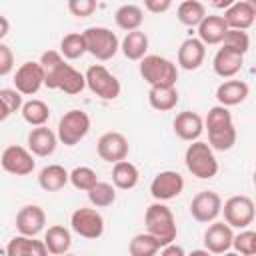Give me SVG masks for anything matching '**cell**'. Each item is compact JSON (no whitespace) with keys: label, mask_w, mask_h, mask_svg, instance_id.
<instances>
[{"label":"cell","mask_w":256,"mask_h":256,"mask_svg":"<svg viewBox=\"0 0 256 256\" xmlns=\"http://www.w3.org/2000/svg\"><path fill=\"white\" fill-rule=\"evenodd\" d=\"M88 90L102 100H116L120 96V80L102 64H92L84 74Z\"/></svg>","instance_id":"8992f818"},{"label":"cell","mask_w":256,"mask_h":256,"mask_svg":"<svg viewBox=\"0 0 256 256\" xmlns=\"http://www.w3.org/2000/svg\"><path fill=\"white\" fill-rule=\"evenodd\" d=\"M86 54V42L82 32H70L60 40V56L64 60H78Z\"/></svg>","instance_id":"d6a6232c"},{"label":"cell","mask_w":256,"mask_h":256,"mask_svg":"<svg viewBox=\"0 0 256 256\" xmlns=\"http://www.w3.org/2000/svg\"><path fill=\"white\" fill-rule=\"evenodd\" d=\"M14 70V52L10 46L0 42V76H8Z\"/></svg>","instance_id":"ee69618b"},{"label":"cell","mask_w":256,"mask_h":256,"mask_svg":"<svg viewBox=\"0 0 256 256\" xmlns=\"http://www.w3.org/2000/svg\"><path fill=\"white\" fill-rule=\"evenodd\" d=\"M222 210V198L214 190H202L198 192L190 202V214L196 222L210 224L220 216Z\"/></svg>","instance_id":"4fadbf2b"},{"label":"cell","mask_w":256,"mask_h":256,"mask_svg":"<svg viewBox=\"0 0 256 256\" xmlns=\"http://www.w3.org/2000/svg\"><path fill=\"white\" fill-rule=\"evenodd\" d=\"M220 214H224V222L230 228H248L254 222V202L250 196L238 194V196H230L224 204Z\"/></svg>","instance_id":"52a82bcc"},{"label":"cell","mask_w":256,"mask_h":256,"mask_svg":"<svg viewBox=\"0 0 256 256\" xmlns=\"http://www.w3.org/2000/svg\"><path fill=\"white\" fill-rule=\"evenodd\" d=\"M68 182H70L76 190L88 192V190L98 182V176H96V172H94L90 166H76L72 172H68Z\"/></svg>","instance_id":"f35d334b"},{"label":"cell","mask_w":256,"mask_h":256,"mask_svg":"<svg viewBox=\"0 0 256 256\" xmlns=\"http://www.w3.org/2000/svg\"><path fill=\"white\" fill-rule=\"evenodd\" d=\"M206 58V46L198 38H186L178 48V66L182 70H198Z\"/></svg>","instance_id":"ffe728a7"},{"label":"cell","mask_w":256,"mask_h":256,"mask_svg":"<svg viewBox=\"0 0 256 256\" xmlns=\"http://www.w3.org/2000/svg\"><path fill=\"white\" fill-rule=\"evenodd\" d=\"M222 46L244 56L250 50V36L248 32H242V30H228L222 40Z\"/></svg>","instance_id":"60d3db41"},{"label":"cell","mask_w":256,"mask_h":256,"mask_svg":"<svg viewBox=\"0 0 256 256\" xmlns=\"http://www.w3.org/2000/svg\"><path fill=\"white\" fill-rule=\"evenodd\" d=\"M144 224H146V234L156 238L160 246H166L176 240L178 228L172 210L164 202H154L146 208L144 212Z\"/></svg>","instance_id":"6da1fadb"},{"label":"cell","mask_w":256,"mask_h":256,"mask_svg":"<svg viewBox=\"0 0 256 256\" xmlns=\"http://www.w3.org/2000/svg\"><path fill=\"white\" fill-rule=\"evenodd\" d=\"M140 76L144 78V82L150 84V88L154 86H176L178 80V66L158 54H146L140 60Z\"/></svg>","instance_id":"3957f363"},{"label":"cell","mask_w":256,"mask_h":256,"mask_svg":"<svg viewBox=\"0 0 256 256\" xmlns=\"http://www.w3.org/2000/svg\"><path fill=\"white\" fill-rule=\"evenodd\" d=\"M22 112V118L24 122H28L30 126L38 128V126H46L48 118H50V108L44 100H38V98H32V100H26L20 108Z\"/></svg>","instance_id":"4dcf8cb0"},{"label":"cell","mask_w":256,"mask_h":256,"mask_svg":"<svg viewBox=\"0 0 256 256\" xmlns=\"http://www.w3.org/2000/svg\"><path fill=\"white\" fill-rule=\"evenodd\" d=\"M234 232L226 222H210V226L204 232V248L208 254H224L232 248Z\"/></svg>","instance_id":"2e32d148"},{"label":"cell","mask_w":256,"mask_h":256,"mask_svg":"<svg viewBox=\"0 0 256 256\" xmlns=\"http://www.w3.org/2000/svg\"><path fill=\"white\" fill-rule=\"evenodd\" d=\"M68 10L76 18H88L96 10L94 0H68Z\"/></svg>","instance_id":"b9f144b4"},{"label":"cell","mask_w":256,"mask_h":256,"mask_svg":"<svg viewBox=\"0 0 256 256\" xmlns=\"http://www.w3.org/2000/svg\"><path fill=\"white\" fill-rule=\"evenodd\" d=\"M176 18L184 26H198L206 18V6L198 0H184L176 8Z\"/></svg>","instance_id":"1f68e13d"},{"label":"cell","mask_w":256,"mask_h":256,"mask_svg":"<svg viewBox=\"0 0 256 256\" xmlns=\"http://www.w3.org/2000/svg\"><path fill=\"white\" fill-rule=\"evenodd\" d=\"M8 116H10V112H8V108L4 106V102L0 100V122H4Z\"/></svg>","instance_id":"c3c4849f"},{"label":"cell","mask_w":256,"mask_h":256,"mask_svg":"<svg viewBox=\"0 0 256 256\" xmlns=\"http://www.w3.org/2000/svg\"><path fill=\"white\" fill-rule=\"evenodd\" d=\"M96 152L98 156L104 160V162H110V164H116V162H122L128 158V152H130V144H128V138L122 134V132H104L98 142H96Z\"/></svg>","instance_id":"7c38bea8"},{"label":"cell","mask_w":256,"mask_h":256,"mask_svg":"<svg viewBox=\"0 0 256 256\" xmlns=\"http://www.w3.org/2000/svg\"><path fill=\"white\" fill-rule=\"evenodd\" d=\"M232 248L240 256H254L256 254V232L248 230V228L240 230L232 238Z\"/></svg>","instance_id":"ab89813d"},{"label":"cell","mask_w":256,"mask_h":256,"mask_svg":"<svg viewBox=\"0 0 256 256\" xmlns=\"http://www.w3.org/2000/svg\"><path fill=\"white\" fill-rule=\"evenodd\" d=\"M26 144H28V150L32 156L46 158V156L54 154V150L58 146V138H56V132L50 130L48 126H38L28 132Z\"/></svg>","instance_id":"e0dca14e"},{"label":"cell","mask_w":256,"mask_h":256,"mask_svg":"<svg viewBox=\"0 0 256 256\" xmlns=\"http://www.w3.org/2000/svg\"><path fill=\"white\" fill-rule=\"evenodd\" d=\"M186 256H212V254H208L206 250H192V252L186 254Z\"/></svg>","instance_id":"681fc988"},{"label":"cell","mask_w":256,"mask_h":256,"mask_svg":"<svg viewBox=\"0 0 256 256\" xmlns=\"http://www.w3.org/2000/svg\"><path fill=\"white\" fill-rule=\"evenodd\" d=\"M42 242H44L48 254L62 256V254H68V250L72 246V236H70V230L66 226L54 224L44 232V240Z\"/></svg>","instance_id":"cb8c5ba5"},{"label":"cell","mask_w":256,"mask_h":256,"mask_svg":"<svg viewBox=\"0 0 256 256\" xmlns=\"http://www.w3.org/2000/svg\"><path fill=\"white\" fill-rule=\"evenodd\" d=\"M172 128H174V134L180 140L196 142L200 138V134L204 132V120H202V116L198 112L184 110V112L176 114V118L172 122Z\"/></svg>","instance_id":"ac0fdd59"},{"label":"cell","mask_w":256,"mask_h":256,"mask_svg":"<svg viewBox=\"0 0 256 256\" xmlns=\"http://www.w3.org/2000/svg\"><path fill=\"white\" fill-rule=\"evenodd\" d=\"M140 180V172L138 168L128 162V160H122V162H116L112 166V186L118 188V190H132Z\"/></svg>","instance_id":"83f0119b"},{"label":"cell","mask_w":256,"mask_h":256,"mask_svg":"<svg viewBox=\"0 0 256 256\" xmlns=\"http://www.w3.org/2000/svg\"><path fill=\"white\" fill-rule=\"evenodd\" d=\"M0 100L4 102V106L8 108L10 114L20 112V108H22V104H24L22 94H18L14 88H2V90H0Z\"/></svg>","instance_id":"7bdbcfd3"},{"label":"cell","mask_w":256,"mask_h":256,"mask_svg":"<svg viewBox=\"0 0 256 256\" xmlns=\"http://www.w3.org/2000/svg\"><path fill=\"white\" fill-rule=\"evenodd\" d=\"M6 256H48V250L42 240L16 234L6 246Z\"/></svg>","instance_id":"d4e9b609"},{"label":"cell","mask_w":256,"mask_h":256,"mask_svg":"<svg viewBox=\"0 0 256 256\" xmlns=\"http://www.w3.org/2000/svg\"><path fill=\"white\" fill-rule=\"evenodd\" d=\"M144 8L148 12H152V14H162V12H166V10L172 8V2L170 0H146L144 2Z\"/></svg>","instance_id":"f6af8a7d"},{"label":"cell","mask_w":256,"mask_h":256,"mask_svg":"<svg viewBox=\"0 0 256 256\" xmlns=\"http://www.w3.org/2000/svg\"><path fill=\"white\" fill-rule=\"evenodd\" d=\"M62 256H76V254H62Z\"/></svg>","instance_id":"816d5d0a"},{"label":"cell","mask_w":256,"mask_h":256,"mask_svg":"<svg viewBox=\"0 0 256 256\" xmlns=\"http://www.w3.org/2000/svg\"><path fill=\"white\" fill-rule=\"evenodd\" d=\"M178 90L176 86H154L148 90V104L158 112H168L178 104Z\"/></svg>","instance_id":"f1b7e54d"},{"label":"cell","mask_w":256,"mask_h":256,"mask_svg":"<svg viewBox=\"0 0 256 256\" xmlns=\"http://www.w3.org/2000/svg\"><path fill=\"white\" fill-rule=\"evenodd\" d=\"M120 50L128 60H142L148 52V36L142 30L126 32V36L120 42Z\"/></svg>","instance_id":"4316f807"},{"label":"cell","mask_w":256,"mask_h":256,"mask_svg":"<svg viewBox=\"0 0 256 256\" xmlns=\"http://www.w3.org/2000/svg\"><path fill=\"white\" fill-rule=\"evenodd\" d=\"M16 230L22 236L36 238L46 226V212L38 204H26L16 214Z\"/></svg>","instance_id":"9a60e30c"},{"label":"cell","mask_w":256,"mask_h":256,"mask_svg":"<svg viewBox=\"0 0 256 256\" xmlns=\"http://www.w3.org/2000/svg\"><path fill=\"white\" fill-rule=\"evenodd\" d=\"M88 132H90V116L84 110L74 108L64 112V116L58 120L56 138L64 146H76L80 140L86 138Z\"/></svg>","instance_id":"5b68a950"},{"label":"cell","mask_w":256,"mask_h":256,"mask_svg":"<svg viewBox=\"0 0 256 256\" xmlns=\"http://www.w3.org/2000/svg\"><path fill=\"white\" fill-rule=\"evenodd\" d=\"M38 64L42 66V72H44V86L50 90H58V82H60L64 70L68 68V62L60 56V52L48 50L40 56Z\"/></svg>","instance_id":"d6986e66"},{"label":"cell","mask_w":256,"mask_h":256,"mask_svg":"<svg viewBox=\"0 0 256 256\" xmlns=\"http://www.w3.org/2000/svg\"><path fill=\"white\" fill-rule=\"evenodd\" d=\"M222 20L226 22L228 30H242V32H246L254 24V20H256V6L250 0H236V2H232L224 10Z\"/></svg>","instance_id":"5bb4252c"},{"label":"cell","mask_w":256,"mask_h":256,"mask_svg":"<svg viewBox=\"0 0 256 256\" xmlns=\"http://www.w3.org/2000/svg\"><path fill=\"white\" fill-rule=\"evenodd\" d=\"M114 20H116L118 28H122L126 32H134V30H140V26L144 22V12L136 4H122L114 12Z\"/></svg>","instance_id":"f546056e"},{"label":"cell","mask_w":256,"mask_h":256,"mask_svg":"<svg viewBox=\"0 0 256 256\" xmlns=\"http://www.w3.org/2000/svg\"><path fill=\"white\" fill-rule=\"evenodd\" d=\"M82 36H84V42H86V52L92 54L100 62H106V60L114 58L116 52L120 50L118 36L106 26H90L82 32Z\"/></svg>","instance_id":"277c9868"},{"label":"cell","mask_w":256,"mask_h":256,"mask_svg":"<svg viewBox=\"0 0 256 256\" xmlns=\"http://www.w3.org/2000/svg\"><path fill=\"white\" fill-rule=\"evenodd\" d=\"M38 184L46 192H58L68 184V170L60 164H48L40 170Z\"/></svg>","instance_id":"484cf974"},{"label":"cell","mask_w":256,"mask_h":256,"mask_svg":"<svg viewBox=\"0 0 256 256\" xmlns=\"http://www.w3.org/2000/svg\"><path fill=\"white\" fill-rule=\"evenodd\" d=\"M220 256H240V254H236V252H224V254H220Z\"/></svg>","instance_id":"f907efd6"},{"label":"cell","mask_w":256,"mask_h":256,"mask_svg":"<svg viewBox=\"0 0 256 256\" xmlns=\"http://www.w3.org/2000/svg\"><path fill=\"white\" fill-rule=\"evenodd\" d=\"M88 200L94 208H106L116 202V188L110 182H96L88 190Z\"/></svg>","instance_id":"836d02e7"},{"label":"cell","mask_w":256,"mask_h":256,"mask_svg":"<svg viewBox=\"0 0 256 256\" xmlns=\"http://www.w3.org/2000/svg\"><path fill=\"white\" fill-rule=\"evenodd\" d=\"M0 164L12 176H28L36 168V160L30 154V150L24 146H18V144L4 148V152L0 156Z\"/></svg>","instance_id":"30bf717a"},{"label":"cell","mask_w":256,"mask_h":256,"mask_svg":"<svg viewBox=\"0 0 256 256\" xmlns=\"http://www.w3.org/2000/svg\"><path fill=\"white\" fill-rule=\"evenodd\" d=\"M206 144L212 150H218V152L230 150L236 144V128H234V124L226 126V128H220V130H214V132H208V142Z\"/></svg>","instance_id":"8d00e7d4"},{"label":"cell","mask_w":256,"mask_h":256,"mask_svg":"<svg viewBox=\"0 0 256 256\" xmlns=\"http://www.w3.org/2000/svg\"><path fill=\"white\" fill-rule=\"evenodd\" d=\"M242 64H244V56L234 50H228L224 46L218 48V52L214 54V60H212V68L220 78H234L242 70Z\"/></svg>","instance_id":"603a6c76"},{"label":"cell","mask_w":256,"mask_h":256,"mask_svg":"<svg viewBox=\"0 0 256 256\" xmlns=\"http://www.w3.org/2000/svg\"><path fill=\"white\" fill-rule=\"evenodd\" d=\"M232 112L224 106H212L204 118V128L208 132H214V130H220V128H226V126H232Z\"/></svg>","instance_id":"74e56055"},{"label":"cell","mask_w":256,"mask_h":256,"mask_svg":"<svg viewBox=\"0 0 256 256\" xmlns=\"http://www.w3.org/2000/svg\"><path fill=\"white\" fill-rule=\"evenodd\" d=\"M160 256H186V252H184V248H182L180 244H176V242H170V244L162 246V252H160Z\"/></svg>","instance_id":"bcb514c9"},{"label":"cell","mask_w":256,"mask_h":256,"mask_svg":"<svg viewBox=\"0 0 256 256\" xmlns=\"http://www.w3.org/2000/svg\"><path fill=\"white\" fill-rule=\"evenodd\" d=\"M14 90L22 96H34L44 86V72L42 66L34 60L20 64L14 72Z\"/></svg>","instance_id":"8fae6325"},{"label":"cell","mask_w":256,"mask_h":256,"mask_svg":"<svg viewBox=\"0 0 256 256\" xmlns=\"http://www.w3.org/2000/svg\"><path fill=\"white\" fill-rule=\"evenodd\" d=\"M184 164L188 172L198 180H210L218 174V160L214 156V150L202 140L188 144L184 152Z\"/></svg>","instance_id":"7a4b0ae2"},{"label":"cell","mask_w":256,"mask_h":256,"mask_svg":"<svg viewBox=\"0 0 256 256\" xmlns=\"http://www.w3.org/2000/svg\"><path fill=\"white\" fill-rule=\"evenodd\" d=\"M196 28H198V40H200L204 46L222 44V40H224V36H226V32H228L226 22H224L222 16H218V14L206 16Z\"/></svg>","instance_id":"7402d4cb"},{"label":"cell","mask_w":256,"mask_h":256,"mask_svg":"<svg viewBox=\"0 0 256 256\" xmlns=\"http://www.w3.org/2000/svg\"><path fill=\"white\" fill-rule=\"evenodd\" d=\"M250 94V86L244 80H224L216 88V100L218 106L230 108L236 104H242Z\"/></svg>","instance_id":"44dd1931"},{"label":"cell","mask_w":256,"mask_h":256,"mask_svg":"<svg viewBox=\"0 0 256 256\" xmlns=\"http://www.w3.org/2000/svg\"><path fill=\"white\" fill-rule=\"evenodd\" d=\"M184 190V178L176 170H162L150 182V194L156 202H168L180 196Z\"/></svg>","instance_id":"9c48e42d"},{"label":"cell","mask_w":256,"mask_h":256,"mask_svg":"<svg viewBox=\"0 0 256 256\" xmlns=\"http://www.w3.org/2000/svg\"><path fill=\"white\" fill-rule=\"evenodd\" d=\"M10 32V22H8V18L6 16H2L0 14V40L2 38H6V34Z\"/></svg>","instance_id":"7dc6e473"},{"label":"cell","mask_w":256,"mask_h":256,"mask_svg":"<svg viewBox=\"0 0 256 256\" xmlns=\"http://www.w3.org/2000/svg\"><path fill=\"white\" fill-rule=\"evenodd\" d=\"M70 226L86 240H96L104 234V218L96 208H76L70 216Z\"/></svg>","instance_id":"ba28073f"},{"label":"cell","mask_w":256,"mask_h":256,"mask_svg":"<svg viewBox=\"0 0 256 256\" xmlns=\"http://www.w3.org/2000/svg\"><path fill=\"white\" fill-rule=\"evenodd\" d=\"M84 88H86L84 74L78 72L76 68H72V66L68 64V68L64 70V74H62V78H60V82H58V90H62L64 94L74 96V94H80Z\"/></svg>","instance_id":"d590c367"},{"label":"cell","mask_w":256,"mask_h":256,"mask_svg":"<svg viewBox=\"0 0 256 256\" xmlns=\"http://www.w3.org/2000/svg\"><path fill=\"white\" fill-rule=\"evenodd\" d=\"M160 248H162L160 242L156 238H152L150 234H146V232L132 236V240L128 242L130 256H156Z\"/></svg>","instance_id":"e575fe53"}]
</instances>
